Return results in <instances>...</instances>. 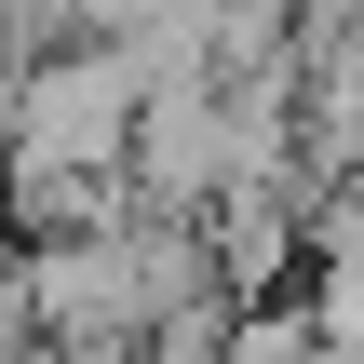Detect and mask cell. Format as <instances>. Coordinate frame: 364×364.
Wrapping results in <instances>:
<instances>
[{"instance_id":"cell-1","label":"cell","mask_w":364,"mask_h":364,"mask_svg":"<svg viewBox=\"0 0 364 364\" xmlns=\"http://www.w3.org/2000/svg\"><path fill=\"white\" fill-rule=\"evenodd\" d=\"M135 122H149V54L135 41H68L27 54L0 95V176H135Z\"/></svg>"},{"instance_id":"cell-2","label":"cell","mask_w":364,"mask_h":364,"mask_svg":"<svg viewBox=\"0 0 364 364\" xmlns=\"http://www.w3.org/2000/svg\"><path fill=\"white\" fill-rule=\"evenodd\" d=\"M230 189V81H149V122H135V203H176V216H216Z\"/></svg>"},{"instance_id":"cell-3","label":"cell","mask_w":364,"mask_h":364,"mask_svg":"<svg viewBox=\"0 0 364 364\" xmlns=\"http://www.w3.org/2000/svg\"><path fill=\"white\" fill-rule=\"evenodd\" d=\"M324 351H338V338H324L311 297H257V311L230 324V351H216V364H324Z\"/></svg>"}]
</instances>
